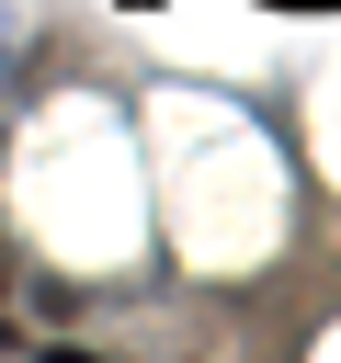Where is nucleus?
<instances>
[{
  "mask_svg": "<svg viewBox=\"0 0 341 363\" xmlns=\"http://www.w3.org/2000/svg\"><path fill=\"white\" fill-rule=\"evenodd\" d=\"M34 363H102V352H34Z\"/></svg>",
  "mask_w": 341,
  "mask_h": 363,
  "instance_id": "nucleus-1",
  "label": "nucleus"
}]
</instances>
